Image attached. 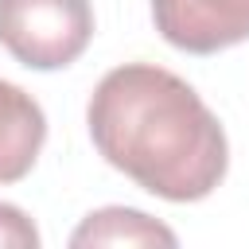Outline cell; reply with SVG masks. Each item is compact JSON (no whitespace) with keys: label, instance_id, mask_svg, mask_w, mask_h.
Masks as SVG:
<instances>
[{"label":"cell","instance_id":"cell-1","mask_svg":"<svg viewBox=\"0 0 249 249\" xmlns=\"http://www.w3.org/2000/svg\"><path fill=\"white\" fill-rule=\"evenodd\" d=\"M101 160L167 202L206 198L230 167L222 121L179 74L156 62L113 66L86 105Z\"/></svg>","mask_w":249,"mask_h":249},{"label":"cell","instance_id":"cell-2","mask_svg":"<svg viewBox=\"0 0 249 249\" xmlns=\"http://www.w3.org/2000/svg\"><path fill=\"white\" fill-rule=\"evenodd\" d=\"M93 39L89 0H0V47L31 70H62Z\"/></svg>","mask_w":249,"mask_h":249},{"label":"cell","instance_id":"cell-3","mask_svg":"<svg viewBox=\"0 0 249 249\" xmlns=\"http://www.w3.org/2000/svg\"><path fill=\"white\" fill-rule=\"evenodd\" d=\"M152 19L187 54H218L249 39V0H152Z\"/></svg>","mask_w":249,"mask_h":249},{"label":"cell","instance_id":"cell-4","mask_svg":"<svg viewBox=\"0 0 249 249\" xmlns=\"http://www.w3.org/2000/svg\"><path fill=\"white\" fill-rule=\"evenodd\" d=\"M47 140V117L39 101L16 82L0 78V183H19Z\"/></svg>","mask_w":249,"mask_h":249},{"label":"cell","instance_id":"cell-5","mask_svg":"<svg viewBox=\"0 0 249 249\" xmlns=\"http://www.w3.org/2000/svg\"><path fill=\"white\" fill-rule=\"evenodd\" d=\"M175 230H167L163 222L148 218L144 210L132 206H105L82 218V226L70 233L74 249H89V245H175Z\"/></svg>","mask_w":249,"mask_h":249},{"label":"cell","instance_id":"cell-6","mask_svg":"<svg viewBox=\"0 0 249 249\" xmlns=\"http://www.w3.org/2000/svg\"><path fill=\"white\" fill-rule=\"evenodd\" d=\"M35 245H39L35 222L19 206L0 202V249H35Z\"/></svg>","mask_w":249,"mask_h":249}]
</instances>
